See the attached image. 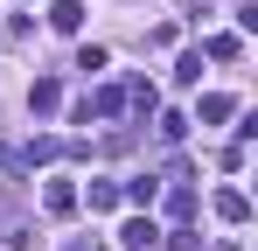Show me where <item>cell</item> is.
Instances as JSON below:
<instances>
[{
	"instance_id": "11",
	"label": "cell",
	"mask_w": 258,
	"mask_h": 251,
	"mask_svg": "<svg viewBox=\"0 0 258 251\" xmlns=\"http://www.w3.org/2000/svg\"><path fill=\"white\" fill-rule=\"evenodd\" d=\"M126 98H133V112H154V84H147V77H133Z\"/></svg>"
},
{
	"instance_id": "4",
	"label": "cell",
	"mask_w": 258,
	"mask_h": 251,
	"mask_svg": "<svg viewBox=\"0 0 258 251\" xmlns=\"http://www.w3.org/2000/svg\"><path fill=\"white\" fill-rule=\"evenodd\" d=\"M42 203H49V216H70V209H77V189H70V181H49Z\"/></svg>"
},
{
	"instance_id": "8",
	"label": "cell",
	"mask_w": 258,
	"mask_h": 251,
	"mask_svg": "<svg viewBox=\"0 0 258 251\" xmlns=\"http://www.w3.org/2000/svg\"><path fill=\"white\" fill-rule=\"evenodd\" d=\"M244 56V35H210V63H237Z\"/></svg>"
},
{
	"instance_id": "1",
	"label": "cell",
	"mask_w": 258,
	"mask_h": 251,
	"mask_svg": "<svg viewBox=\"0 0 258 251\" xmlns=\"http://www.w3.org/2000/svg\"><path fill=\"white\" fill-rule=\"evenodd\" d=\"M119 244H126V251H154V244H161V223H154V216H133L126 230H119Z\"/></svg>"
},
{
	"instance_id": "7",
	"label": "cell",
	"mask_w": 258,
	"mask_h": 251,
	"mask_svg": "<svg viewBox=\"0 0 258 251\" xmlns=\"http://www.w3.org/2000/svg\"><path fill=\"white\" fill-rule=\"evenodd\" d=\"M230 112H237V98H223V91H210V98H203V126H223Z\"/></svg>"
},
{
	"instance_id": "9",
	"label": "cell",
	"mask_w": 258,
	"mask_h": 251,
	"mask_svg": "<svg viewBox=\"0 0 258 251\" xmlns=\"http://www.w3.org/2000/svg\"><path fill=\"white\" fill-rule=\"evenodd\" d=\"M161 244H168V251H203V237H196L188 223H174V230H161Z\"/></svg>"
},
{
	"instance_id": "10",
	"label": "cell",
	"mask_w": 258,
	"mask_h": 251,
	"mask_svg": "<svg viewBox=\"0 0 258 251\" xmlns=\"http://www.w3.org/2000/svg\"><path fill=\"white\" fill-rule=\"evenodd\" d=\"M174 77H181V84H203V49H188V56L174 63Z\"/></svg>"
},
{
	"instance_id": "3",
	"label": "cell",
	"mask_w": 258,
	"mask_h": 251,
	"mask_svg": "<svg viewBox=\"0 0 258 251\" xmlns=\"http://www.w3.org/2000/svg\"><path fill=\"white\" fill-rule=\"evenodd\" d=\"M49 28H56V35H77V28H84V0H56V7H49Z\"/></svg>"
},
{
	"instance_id": "12",
	"label": "cell",
	"mask_w": 258,
	"mask_h": 251,
	"mask_svg": "<svg viewBox=\"0 0 258 251\" xmlns=\"http://www.w3.org/2000/svg\"><path fill=\"white\" fill-rule=\"evenodd\" d=\"M91 209H119V189L112 181H91Z\"/></svg>"
},
{
	"instance_id": "2",
	"label": "cell",
	"mask_w": 258,
	"mask_h": 251,
	"mask_svg": "<svg viewBox=\"0 0 258 251\" xmlns=\"http://www.w3.org/2000/svg\"><path fill=\"white\" fill-rule=\"evenodd\" d=\"M56 105H63V84H56V77H35V91H28V112H35V119H49Z\"/></svg>"
},
{
	"instance_id": "6",
	"label": "cell",
	"mask_w": 258,
	"mask_h": 251,
	"mask_svg": "<svg viewBox=\"0 0 258 251\" xmlns=\"http://www.w3.org/2000/svg\"><path fill=\"white\" fill-rule=\"evenodd\" d=\"M216 216H223V223H244V216H251V203H244L237 189H223V196H216Z\"/></svg>"
},
{
	"instance_id": "13",
	"label": "cell",
	"mask_w": 258,
	"mask_h": 251,
	"mask_svg": "<svg viewBox=\"0 0 258 251\" xmlns=\"http://www.w3.org/2000/svg\"><path fill=\"white\" fill-rule=\"evenodd\" d=\"M188 7H210V0H188Z\"/></svg>"
},
{
	"instance_id": "14",
	"label": "cell",
	"mask_w": 258,
	"mask_h": 251,
	"mask_svg": "<svg viewBox=\"0 0 258 251\" xmlns=\"http://www.w3.org/2000/svg\"><path fill=\"white\" fill-rule=\"evenodd\" d=\"M77 251H98V244H77Z\"/></svg>"
},
{
	"instance_id": "5",
	"label": "cell",
	"mask_w": 258,
	"mask_h": 251,
	"mask_svg": "<svg viewBox=\"0 0 258 251\" xmlns=\"http://www.w3.org/2000/svg\"><path fill=\"white\" fill-rule=\"evenodd\" d=\"M154 196H161V181H154V174H140V181H126V189H119V203H154Z\"/></svg>"
}]
</instances>
